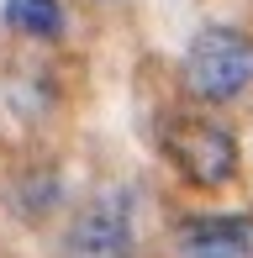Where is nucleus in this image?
Here are the masks:
<instances>
[{
	"label": "nucleus",
	"instance_id": "obj_2",
	"mask_svg": "<svg viewBox=\"0 0 253 258\" xmlns=\"http://www.w3.org/2000/svg\"><path fill=\"white\" fill-rule=\"evenodd\" d=\"M185 85L195 100L227 105L253 85V37L237 27H206L185 48Z\"/></svg>",
	"mask_w": 253,
	"mask_h": 258
},
{
	"label": "nucleus",
	"instance_id": "obj_1",
	"mask_svg": "<svg viewBox=\"0 0 253 258\" xmlns=\"http://www.w3.org/2000/svg\"><path fill=\"white\" fill-rule=\"evenodd\" d=\"M158 143H164L169 163H174L190 184H201V190L232 184V174H237V137L227 132L216 116H206V111H174V116H164Z\"/></svg>",
	"mask_w": 253,
	"mask_h": 258
},
{
	"label": "nucleus",
	"instance_id": "obj_4",
	"mask_svg": "<svg viewBox=\"0 0 253 258\" xmlns=\"http://www.w3.org/2000/svg\"><path fill=\"white\" fill-rule=\"evenodd\" d=\"M179 258H253V216H190L174 237Z\"/></svg>",
	"mask_w": 253,
	"mask_h": 258
},
{
	"label": "nucleus",
	"instance_id": "obj_5",
	"mask_svg": "<svg viewBox=\"0 0 253 258\" xmlns=\"http://www.w3.org/2000/svg\"><path fill=\"white\" fill-rule=\"evenodd\" d=\"M6 27L32 42H58L64 37V6L58 0H6Z\"/></svg>",
	"mask_w": 253,
	"mask_h": 258
},
{
	"label": "nucleus",
	"instance_id": "obj_3",
	"mask_svg": "<svg viewBox=\"0 0 253 258\" xmlns=\"http://www.w3.org/2000/svg\"><path fill=\"white\" fill-rule=\"evenodd\" d=\"M64 258H132V201L126 190H100L74 211L64 232Z\"/></svg>",
	"mask_w": 253,
	"mask_h": 258
}]
</instances>
